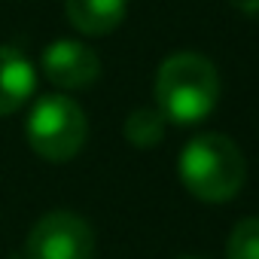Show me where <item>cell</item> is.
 Instances as JSON below:
<instances>
[{"instance_id": "cell-6", "label": "cell", "mask_w": 259, "mask_h": 259, "mask_svg": "<svg viewBox=\"0 0 259 259\" xmlns=\"http://www.w3.org/2000/svg\"><path fill=\"white\" fill-rule=\"evenodd\" d=\"M37 89L34 64L13 46H0V116L22 110Z\"/></svg>"}, {"instance_id": "cell-5", "label": "cell", "mask_w": 259, "mask_h": 259, "mask_svg": "<svg viewBox=\"0 0 259 259\" xmlns=\"http://www.w3.org/2000/svg\"><path fill=\"white\" fill-rule=\"evenodd\" d=\"M43 73L61 89H85L101 76V58L76 40H55L43 49Z\"/></svg>"}, {"instance_id": "cell-4", "label": "cell", "mask_w": 259, "mask_h": 259, "mask_svg": "<svg viewBox=\"0 0 259 259\" xmlns=\"http://www.w3.org/2000/svg\"><path fill=\"white\" fill-rule=\"evenodd\" d=\"M95 232L70 210H52L40 217L25 241V259H92Z\"/></svg>"}, {"instance_id": "cell-3", "label": "cell", "mask_w": 259, "mask_h": 259, "mask_svg": "<svg viewBox=\"0 0 259 259\" xmlns=\"http://www.w3.org/2000/svg\"><path fill=\"white\" fill-rule=\"evenodd\" d=\"M25 135L31 150L46 162H67L82 150L89 138V122L73 98L46 95L34 104Z\"/></svg>"}, {"instance_id": "cell-10", "label": "cell", "mask_w": 259, "mask_h": 259, "mask_svg": "<svg viewBox=\"0 0 259 259\" xmlns=\"http://www.w3.org/2000/svg\"><path fill=\"white\" fill-rule=\"evenodd\" d=\"M183 259H195V256H183Z\"/></svg>"}, {"instance_id": "cell-8", "label": "cell", "mask_w": 259, "mask_h": 259, "mask_svg": "<svg viewBox=\"0 0 259 259\" xmlns=\"http://www.w3.org/2000/svg\"><path fill=\"white\" fill-rule=\"evenodd\" d=\"M165 122L168 119L159 110L138 107V110L128 113V119H125V138H128V144L138 147V150H153L165 138Z\"/></svg>"}, {"instance_id": "cell-2", "label": "cell", "mask_w": 259, "mask_h": 259, "mask_svg": "<svg viewBox=\"0 0 259 259\" xmlns=\"http://www.w3.org/2000/svg\"><path fill=\"white\" fill-rule=\"evenodd\" d=\"M180 180L198 201H232L247 180V159L229 135H195L180 153Z\"/></svg>"}, {"instance_id": "cell-7", "label": "cell", "mask_w": 259, "mask_h": 259, "mask_svg": "<svg viewBox=\"0 0 259 259\" xmlns=\"http://www.w3.org/2000/svg\"><path fill=\"white\" fill-rule=\"evenodd\" d=\"M67 22L85 37L113 34L128 13V0H64Z\"/></svg>"}, {"instance_id": "cell-9", "label": "cell", "mask_w": 259, "mask_h": 259, "mask_svg": "<svg viewBox=\"0 0 259 259\" xmlns=\"http://www.w3.org/2000/svg\"><path fill=\"white\" fill-rule=\"evenodd\" d=\"M226 259H259V217H247L232 229Z\"/></svg>"}, {"instance_id": "cell-1", "label": "cell", "mask_w": 259, "mask_h": 259, "mask_svg": "<svg viewBox=\"0 0 259 259\" xmlns=\"http://www.w3.org/2000/svg\"><path fill=\"white\" fill-rule=\"evenodd\" d=\"M220 101V73L198 52H177L156 73L159 113L174 125H195L213 113Z\"/></svg>"}]
</instances>
